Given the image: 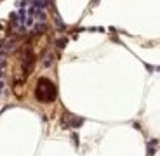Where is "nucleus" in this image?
<instances>
[{"mask_svg":"<svg viewBox=\"0 0 160 156\" xmlns=\"http://www.w3.org/2000/svg\"><path fill=\"white\" fill-rule=\"evenodd\" d=\"M56 97V88L49 80H40L37 85V99L42 102H51Z\"/></svg>","mask_w":160,"mask_h":156,"instance_id":"f257e3e1","label":"nucleus"}]
</instances>
